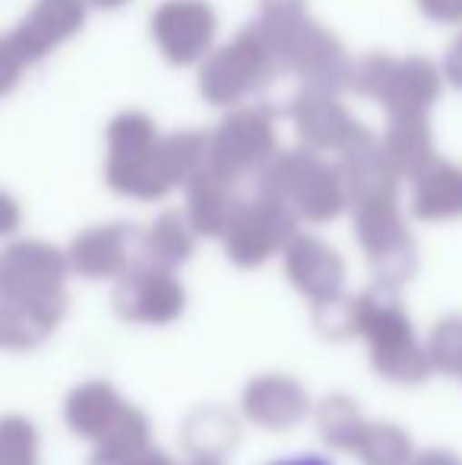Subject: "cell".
Listing matches in <instances>:
<instances>
[{
  "mask_svg": "<svg viewBox=\"0 0 462 465\" xmlns=\"http://www.w3.org/2000/svg\"><path fill=\"white\" fill-rule=\"evenodd\" d=\"M212 165V136L174 134L162 140L140 111H123L108 124V187L136 200H159L178 184H191Z\"/></svg>",
  "mask_w": 462,
  "mask_h": 465,
  "instance_id": "cell-1",
  "label": "cell"
},
{
  "mask_svg": "<svg viewBox=\"0 0 462 465\" xmlns=\"http://www.w3.org/2000/svg\"><path fill=\"white\" fill-rule=\"evenodd\" d=\"M358 304H361V336L370 342L374 371L406 386L428 380L434 368L431 351L418 345L406 307L399 304L393 288L377 282L374 288L358 294Z\"/></svg>",
  "mask_w": 462,
  "mask_h": 465,
  "instance_id": "cell-2",
  "label": "cell"
},
{
  "mask_svg": "<svg viewBox=\"0 0 462 465\" xmlns=\"http://www.w3.org/2000/svg\"><path fill=\"white\" fill-rule=\"evenodd\" d=\"M282 70V51L257 19L231 45L206 57L200 70V95L212 104H238Z\"/></svg>",
  "mask_w": 462,
  "mask_h": 465,
  "instance_id": "cell-3",
  "label": "cell"
},
{
  "mask_svg": "<svg viewBox=\"0 0 462 465\" xmlns=\"http://www.w3.org/2000/svg\"><path fill=\"white\" fill-rule=\"evenodd\" d=\"M298 213L285 200L276 196L257 193L253 200H244L238 213L231 215L229 228H225V253L231 263L253 270V266L266 263L276 251L295 241Z\"/></svg>",
  "mask_w": 462,
  "mask_h": 465,
  "instance_id": "cell-4",
  "label": "cell"
},
{
  "mask_svg": "<svg viewBox=\"0 0 462 465\" xmlns=\"http://www.w3.org/2000/svg\"><path fill=\"white\" fill-rule=\"evenodd\" d=\"M355 234L370 260V270L380 285L399 288L412 279L418 266V251L399 215L396 200L368 203L355 209Z\"/></svg>",
  "mask_w": 462,
  "mask_h": 465,
  "instance_id": "cell-5",
  "label": "cell"
},
{
  "mask_svg": "<svg viewBox=\"0 0 462 465\" xmlns=\"http://www.w3.org/2000/svg\"><path fill=\"white\" fill-rule=\"evenodd\" d=\"M86 19V0H38L35 10L4 38V86L10 89L16 76L35 61H42L51 48L80 32Z\"/></svg>",
  "mask_w": 462,
  "mask_h": 465,
  "instance_id": "cell-6",
  "label": "cell"
},
{
  "mask_svg": "<svg viewBox=\"0 0 462 465\" xmlns=\"http://www.w3.org/2000/svg\"><path fill=\"white\" fill-rule=\"evenodd\" d=\"M272 155H276V134H272L270 108L244 104L231 111L212 134V168L238 181L260 174Z\"/></svg>",
  "mask_w": 462,
  "mask_h": 465,
  "instance_id": "cell-7",
  "label": "cell"
},
{
  "mask_svg": "<svg viewBox=\"0 0 462 465\" xmlns=\"http://www.w3.org/2000/svg\"><path fill=\"white\" fill-rule=\"evenodd\" d=\"M184 285L172 270L149 260L117 276L114 285V313L127 323H172L184 311Z\"/></svg>",
  "mask_w": 462,
  "mask_h": 465,
  "instance_id": "cell-8",
  "label": "cell"
},
{
  "mask_svg": "<svg viewBox=\"0 0 462 465\" xmlns=\"http://www.w3.org/2000/svg\"><path fill=\"white\" fill-rule=\"evenodd\" d=\"M70 260L57 247L42 241H19L10 244L0 260V292L13 301H44L67 294Z\"/></svg>",
  "mask_w": 462,
  "mask_h": 465,
  "instance_id": "cell-9",
  "label": "cell"
},
{
  "mask_svg": "<svg viewBox=\"0 0 462 465\" xmlns=\"http://www.w3.org/2000/svg\"><path fill=\"white\" fill-rule=\"evenodd\" d=\"M146 232L136 225H99L70 244V270L86 279H112L146 260Z\"/></svg>",
  "mask_w": 462,
  "mask_h": 465,
  "instance_id": "cell-10",
  "label": "cell"
},
{
  "mask_svg": "<svg viewBox=\"0 0 462 465\" xmlns=\"http://www.w3.org/2000/svg\"><path fill=\"white\" fill-rule=\"evenodd\" d=\"M152 35L168 64H197L216 35V13L203 0H168L155 10Z\"/></svg>",
  "mask_w": 462,
  "mask_h": 465,
  "instance_id": "cell-11",
  "label": "cell"
},
{
  "mask_svg": "<svg viewBox=\"0 0 462 465\" xmlns=\"http://www.w3.org/2000/svg\"><path fill=\"white\" fill-rule=\"evenodd\" d=\"M342 174H346L349 200L351 206H368V203L380 200H396V184L399 174L389 165L383 143L370 134L368 127L358 124V130L351 134L349 146L342 149Z\"/></svg>",
  "mask_w": 462,
  "mask_h": 465,
  "instance_id": "cell-12",
  "label": "cell"
},
{
  "mask_svg": "<svg viewBox=\"0 0 462 465\" xmlns=\"http://www.w3.org/2000/svg\"><path fill=\"white\" fill-rule=\"evenodd\" d=\"M289 117L295 124L298 136L308 143V149H342L349 146L351 134L358 130V124L349 117V111L336 102V95L329 89H314L308 86L304 93H298L289 104Z\"/></svg>",
  "mask_w": 462,
  "mask_h": 465,
  "instance_id": "cell-13",
  "label": "cell"
},
{
  "mask_svg": "<svg viewBox=\"0 0 462 465\" xmlns=\"http://www.w3.org/2000/svg\"><path fill=\"white\" fill-rule=\"evenodd\" d=\"M285 272H289L291 285L310 301H323L329 294L342 292L346 282V263L329 244L310 234H295L289 247H285Z\"/></svg>",
  "mask_w": 462,
  "mask_h": 465,
  "instance_id": "cell-14",
  "label": "cell"
},
{
  "mask_svg": "<svg viewBox=\"0 0 462 465\" xmlns=\"http://www.w3.org/2000/svg\"><path fill=\"white\" fill-rule=\"evenodd\" d=\"M349 203V187L342 168L327 165L317 159V149H310L301 174L289 193V206L298 213V219L308 222H329L342 213Z\"/></svg>",
  "mask_w": 462,
  "mask_h": 465,
  "instance_id": "cell-15",
  "label": "cell"
},
{
  "mask_svg": "<svg viewBox=\"0 0 462 465\" xmlns=\"http://www.w3.org/2000/svg\"><path fill=\"white\" fill-rule=\"evenodd\" d=\"M238 178L219 172V168H203L197 178L187 184V215H191L197 234L206 238H222L231 215L244 203L238 193Z\"/></svg>",
  "mask_w": 462,
  "mask_h": 465,
  "instance_id": "cell-16",
  "label": "cell"
},
{
  "mask_svg": "<svg viewBox=\"0 0 462 465\" xmlns=\"http://www.w3.org/2000/svg\"><path fill=\"white\" fill-rule=\"evenodd\" d=\"M308 392L291 377L270 373V377H257L244 390V415L251 421H257L260 428L285 430L301 421L308 415Z\"/></svg>",
  "mask_w": 462,
  "mask_h": 465,
  "instance_id": "cell-17",
  "label": "cell"
},
{
  "mask_svg": "<svg viewBox=\"0 0 462 465\" xmlns=\"http://www.w3.org/2000/svg\"><path fill=\"white\" fill-rule=\"evenodd\" d=\"M383 153L399 178H421L437 162L434 155V136L428 124V111H406L389 114V127L383 136Z\"/></svg>",
  "mask_w": 462,
  "mask_h": 465,
  "instance_id": "cell-18",
  "label": "cell"
},
{
  "mask_svg": "<svg viewBox=\"0 0 462 465\" xmlns=\"http://www.w3.org/2000/svg\"><path fill=\"white\" fill-rule=\"evenodd\" d=\"M67 313V294L48 301H13L0 304V339L6 349H35L57 330Z\"/></svg>",
  "mask_w": 462,
  "mask_h": 465,
  "instance_id": "cell-19",
  "label": "cell"
},
{
  "mask_svg": "<svg viewBox=\"0 0 462 465\" xmlns=\"http://www.w3.org/2000/svg\"><path fill=\"white\" fill-rule=\"evenodd\" d=\"M238 421H234L231 411L219 409V405L191 411L184 428H181V443L193 456V462H222L238 447Z\"/></svg>",
  "mask_w": 462,
  "mask_h": 465,
  "instance_id": "cell-20",
  "label": "cell"
},
{
  "mask_svg": "<svg viewBox=\"0 0 462 465\" xmlns=\"http://www.w3.org/2000/svg\"><path fill=\"white\" fill-rule=\"evenodd\" d=\"M440 95V74L425 57H406L396 61L393 74L387 80V89L377 102L389 114H406V111H428L434 98Z\"/></svg>",
  "mask_w": 462,
  "mask_h": 465,
  "instance_id": "cell-21",
  "label": "cell"
},
{
  "mask_svg": "<svg viewBox=\"0 0 462 465\" xmlns=\"http://www.w3.org/2000/svg\"><path fill=\"white\" fill-rule=\"evenodd\" d=\"M123 409V402L117 399V390L105 380H89V383L76 386L67 396L64 405V415L74 434L86 437V440H99L112 421L117 418V411Z\"/></svg>",
  "mask_w": 462,
  "mask_h": 465,
  "instance_id": "cell-22",
  "label": "cell"
},
{
  "mask_svg": "<svg viewBox=\"0 0 462 465\" xmlns=\"http://www.w3.org/2000/svg\"><path fill=\"white\" fill-rule=\"evenodd\" d=\"M412 209L425 222L462 219V168L453 162H434L415 178Z\"/></svg>",
  "mask_w": 462,
  "mask_h": 465,
  "instance_id": "cell-23",
  "label": "cell"
},
{
  "mask_svg": "<svg viewBox=\"0 0 462 465\" xmlns=\"http://www.w3.org/2000/svg\"><path fill=\"white\" fill-rule=\"evenodd\" d=\"M149 421L136 405H123L112 428L95 440V453L89 465H133L149 453Z\"/></svg>",
  "mask_w": 462,
  "mask_h": 465,
  "instance_id": "cell-24",
  "label": "cell"
},
{
  "mask_svg": "<svg viewBox=\"0 0 462 465\" xmlns=\"http://www.w3.org/2000/svg\"><path fill=\"white\" fill-rule=\"evenodd\" d=\"M193 238H197V228H193L191 215L174 213V209L162 213L143 238L146 241V260L155 266H165V270H178L181 263L191 260Z\"/></svg>",
  "mask_w": 462,
  "mask_h": 465,
  "instance_id": "cell-25",
  "label": "cell"
},
{
  "mask_svg": "<svg viewBox=\"0 0 462 465\" xmlns=\"http://www.w3.org/2000/svg\"><path fill=\"white\" fill-rule=\"evenodd\" d=\"M317 428H320V437L329 447L358 450L364 430H368V421H364L361 409L349 396H329L317 409Z\"/></svg>",
  "mask_w": 462,
  "mask_h": 465,
  "instance_id": "cell-26",
  "label": "cell"
},
{
  "mask_svg": "<svg viewBox=\"0 0 462 465\" xmlns=\"http://www.w3.org/2000/svg\"><path fill=\"white\" fill-rule=\"evenodd\" d=\"M358 456L364 465H412V437L396 424H368Z\"/></svg>",
  "mask_w": 462,
  "mask_h": 465,
  "instance_id": "cell-27",
  "label": "cell"
},
{
  "mask_svg": "<svg viewBox=\"0 0 462 465\" xmlns=\"http://www.w3.org/2000/svg\"><path fill=\"white\" fill-rule=\"evenodd\" d=\"M314 326L323 339H351L361 336V304L358 294H329L314 301Z\"/></svg>",
  "mask_w": 462,
  "mask_h": 465,
  "instance_id": "cell-28",
  "label": "cell"
},
{
  "mask_svg": "<svg viewBox=\"0 0 462 465\" xmlns=\"http://www.w3.org/2000/svg\"><path fill=\"white\" fill-rule=\"evenodd\" d=\"M428 351L437 371L462 377V317H447L431 330Z\"/></svg>",
  "mask_w": 462,
  "mask_h": 465,
  "instance_id": "cell-29",
  "label": "cell"
},
{
  "mask_svg": "<svg viewBox=\"0 0 462 465\" xmlns=\"http://www.w3.org/2000/svg\"><path fill=\"white\" fill-rule=\"evenodd\" d=\"M38 434L25 418L10 415L0 430V465H38Z\"/></svg>",
  "mask_w": 462,
  "mask_h": 465,
  "instance_id": "cell-30",
  "label": "cell"
},
{
  "mask_svg": "<svg viewBox=\"0 0 462 465\" xmlns=\"http://www.w3.org/2000/svg\"><path fill=\"white\" fill-rule=\"evenodd\" d=\"M396 61L389 54H370L364 61H358L351 67V80H349V89H355L358 95L364 98H380L383 89H387V80L393 74Z\"/></svg>",
  "mask_w": 462,
  "mask_h": 465,
  "instance_id": "cell-31",
  "label": "cell"
},
{
  "mask_svg": "<svg viewBox=\"0 0 462 465\" xmlns=\"http://www.w3.org/2000/svg\"><path fill=\"white\" fill-rule=\"evenodd\" d=\"M304 10H308V0H260V19L276 25L304 19Z\"/></svg>",
  "mask_w": 462,
  "mask_h": 465,
  "instance_id": "cell-32",
  "label": "cell"
},
{
  "mask_svg": "<svg viewBox=\"0 0 462 465\" xmlns=\"http://www.w3.org/2000/svg\"><path fill=\"white\" fill-rule=\"evenodd\" d=\"M418 6L437 23H462V0H418Z\"/></svg>",
  "mask_w": 462,
  "mask_h": 465,
  "instance_id": "cell-33",
  "label": "cell"
},
{
  "mask_svg": "<svg viewBox=\"0 0 462 465\" xmlns=\"http://www.w3.org/2000/svg\"><path fill=\"white\" fill-rule=\"evenodd\" d=\"M447 76H450L453 86L462 89V35L447 51Z\"/></svg>",
  "mask_w": 462,
  "mask_h": 465,
  "instance_id": "cell-34",
  "label": "cell"
},
{
  "mask_svg": "<svg viewBox=\"0 0 462 465\" xmlns=\"http://www.w3.org/2000/svg\"><path fill=\"white\" fill-rule=\"evenodd\" d=\"M412 465H462V462L453 453H447V450H428V453L415 456Z\"/></svg>",
  "mask_w": 462,
  "mask_h": 465,
  "instance_id": "cell-35",
  "label": "cell"
},
{
  "mask_svg": "<svg viewBox=\"0 0 462 465\" xmlns=\"http://www.w3.org/2000/svg\"><path fill=\"white\" fill-rule=\"evenodd\" d=\"M133 465H174V462L168 460V456H162V453H155V450H149V453H143Z\"/></svg>",
  "mask_w": 462,
  "mask_h": 465,
  "instance_id": "cell-36",
  "label": "cell"
},
{
  "mask_svg": "<svg viewBox=\"0 0 462 465\" xmlns=\"http://www.w3.org/2000/svg\"><path fill=\"white\" fill-rule=\"evenodd\" d=\"M276 465H333V462H327L323 456H298V460H285Z\"/></svg>",
  "mask_w": 462,
  "mask_h": 465,
  "instance_id": "cell-37",
  "label": "cell"
},
{
  "mask_svg": "<svg viewBox=\"0 0 462 465\" xmlns=\"http://www.w3.org/2000/svg\"><path fill=\"white\" fill-rule=\"evenodd\" d=\"M95 6H102V10H114V6H121V4H127V0H93Z\"/></svg>",
  "mask_w": 462,
  "mask_h": 465,
  "instance_id": "cell-38",
  "label": "cell"
},
{
  "mask_svg": "<svg viewBox=\"0 0 462 465\" xmlns=\"http://www.w3.org/2000/svg\"><path fill=\"white\" fill-rule=\"evenodd\" d=\"M193 465H219V462H193Z\"/></svg>",
  "mask_w": 462,
  "mask_h": 465,
  "instance_id": "cell-39",
  "label": "cell"
}]
</instances>
